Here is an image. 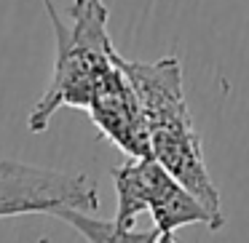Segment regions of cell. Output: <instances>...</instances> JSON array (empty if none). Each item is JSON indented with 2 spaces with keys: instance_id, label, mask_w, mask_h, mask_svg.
<instances>
[{
  "instance_id": "obj_1",
  "label": "cell",
  "mask_w": 249,
  "mask_h": 243,
  "mask_svg": "<svg viewBox=\"0 0 249 243\" xmlns=\"http://www.w3.org/2000/svg\"><path fill=\"white\" fill-rule=\"evenodd\" d=\"M129 83L142 102L150 131V158L161 163L188 193H193L220 222H225L214 182L206 171L201 136L185 102L182 65L177 56L156 62H121Z\"/></svg>"
},
{
  "instance_id": "obj_2",
  "label": "cell",
  "mask_w": 249,
  "mask_h": 243,
  "mask_svg": "<svg viewBox=\"0 0 249 243\" xmlns=\"http://www.w3.org/2000/svg\"><path fill=\"white\" fill-rule=\"evenodd\" d=\"M46 11L54 30L56 56L49 86L27 118V129L33 134H43L54 113L62 107L86 110L97 83L113 70L121 56L110 38V14L102 0H72V24H65L54 6H46Z\"/></svg>"
},
{
  "instance_id": "obj_3",
  "label": "cell",
  "mask_w": 249,
  "mask_h": 243,
  "mask_svg": "<svg viewBox=\"0 0 249 243\" xmlns=\"http://www.w3.org/2000/svg\"><path fill=\"white\" fill-rule=\"evenodd\" d=\"M113 184L118 195L115 225L121 227L134 230L137 216L150 211L158 232H174L185 225L222 230V222L153 158H131L129 163L113 168Z\"/></svg>"
},
{
  "instance_id": "obj_4",
  "label": "cell",
  "mask_w": 249,
  "mask_h": 243,
  "mask_svg": "<svg viewBox=\"0 0 249 243\" xmlns=\"http://www.w3.org/2000/svg\"><path fill=\"white\" fill-rule=\"evenodd\" d=\"M99 209L97 182L86 174L40 168L22 161H0V219L24 214L81 211L94 214Z\"/></svg>"
},
{
  "instance_id": "obj_5",
  "label": "cell",
  "mask_w": 249,
  "mask_h": 243,
  "mask_svg": "<svg viewBox=\"0 0 249 243\" xmlns=\"http://www.w3.org/2000/svg\"><path fill=\"white\" fill-rule=\"evenodd\" d=\"M86 110L91 115V123L118 150H124L129 158H150L147 118L134 86L121 70V56L113 70L97 83Z\"/></svg>"
},
{
  "instance_id": "obj_6",
  "label": "cell",
  "mask_w": 249,
  "mask_h": 243,
  "mask_svg": "<svg viewBox=\"0 0 249 243\" xmlns=\"http://www.w3.org/2000/svg\"><path fill=\"white\" fill-rule=\"evenodd\" d=\"M56 219L67 222L78 235H83L89 243H153L158 230H129L115 225V219H97L94 214L81 211H59Z\"/></svg>"
},
{
  "instance_id": "obj_7",
  "label": "cell",
  "mask_w": 249,
  "mask_h": 243,
  "mask_svg": "<svg viewBox=\"0 0 249 243\" xmlns=\"http://www.w3.org/2000/svg\"><path fill=\"white\" fill-rule=\"evenodd\" d=\"M153 243H177V238H174V232H158Z\"/></svg>"
},
{
  "instance_id": "obj_8",
  "label": "cell",
  "mask_w": 249,
  "mask_h": 243,
  "mask_svg": "<svg viewBox=\"0 0 249 243\" xmlns=\"http://www.w3.org/2000/svg\"><path fill=\"white\" fill-rule=\"evenodd\" d=\"M43 6H54V3H51V0H43Z\"/></svg>"
}]
</instances>
